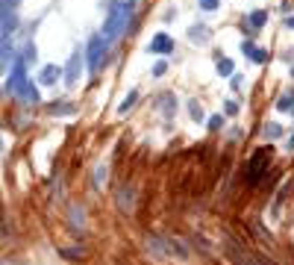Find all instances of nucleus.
Segmentation results:
<instances>
[{"instance_id": "obj_8", "label": "nucleus", "mask_w": 294, "mask_h": 265, "mask_svg": "<svg viewBox=\"0 0 294 265\" xmlns=\"http://www.w3.org/2000/svg\"><path fill=\"white\" fill-rule=\"evenodd\" d=\"M59 74H62L59 65H47V68L41 71V83H44V86H53V83L59 80Z\"/></svg>"}, {"instance_id": "obj_1", "label": "nucleus", "mask_w": 294, "mask_h": 265, "mask_svg": "<svg viewBox=\"0 0 294 265\" xmlns=\"http://www.w3.org/2000/svg\"><path fill=\"white\" fill-rule=\"evenodd\" d=\"M130 15H133V3H121V0H112V3H109V12H106V30H103L106 41L121 38V33L127 30V24H130Z\"/></svg>"}, {"instance_id": "obj_4", "label": "nucleus", "mask_w": 294, "mask_h": 265, "mask_svg": "<svg viewBox=\"0 0 294 265\" xmlns=\"http://www.w3.org/2000/svg\"><path fill=\"white\" fill-rule=\"evenodd\" d=\"M106 41L103 35H94L91 41H88V50H86V62H88V68L91 71H97L100 68V62H103V56H106Z\"/></svg>"}, {"instance_id": "obj_15", "label": "nucleus", "mask_w": 294, "mask_h": 265, "mask_svg": "<svg viewBox=\"0 0 294 265\" xmlns=\"http://www.w3.org/2000/svg\"><path fill=\"white\" fill-rule=\"evenodd\" d=\"M265 21H268V15H265V12H253V15H250V24H253V27H262Z\"/></svg>"}, {"instance_id": "obj_18", "label": "nucleus", "mask_w": 294, "mask_h": 265, "mask_svg": "<svg viewBox=\"0 0 294 265\" xmlns=\"http://www.w3.org/2000/svg\"><path fill=\"white\" fill-rule=\"evenodd\" d=\"M191 38H194V41H206V30H203V27H194V30H191Z\"/></svg>"}, {"instance_id": "obj_22", "label": "nucleus", "mask_w": 294, "mask_h": 265, "mask_svg": "<svg viewBox=\"0 0 294 265\" xmlns=\"http://www.w3.org/2000/svg\"><path fill=\"white\" fill-rule=\"evenodd\" d=\"M165 68H168L165 62H156V65H153V74H156V77H162V74H165Z\"/></svg>"}, {"instance_id": "obj_2", "label": "nucleus", "mask_w": 294, "mask_h": 265, "mask_svg": "<svg viewBox=\"0 0 294 265\" xmlns=\"http://www.w3.org/2000/svg\"><path fill=\"white\" fill-rule=\"evenodd\" d=\"M224 253L229 256V262H232V265H274L271 259H265V256H259V253H253L247 245L236 242L232 236H226Z\"/></svg>"}, {"instance_id": "obj_14", "label": "nucleus", "mask_w": 294, "mask_h": 265, "mask_svg": "<svg viewBox=\"0 0 294 265\" xmlns=\"http://www.w3.org/2000/svg\"><path fill=\"white\" fill-rule=\"evenodd\" d=\"M136 97H139V94H136V91H130V94L124 97V103H121V112H127V109H133V103H136Z\"/></svg>"}, {"instance_id": "obj_9", "label": "nucleus", "mask_w": 294, "mask_h": 265, "mask_svg": "<svg viewBox=\"0 0 294 265\" xmlns=\"http://www.w3.org/2000/svg\"><path fill=\"white\" fill-rule=\"evenodd\" d=\"M242 47H244V53H247V56H250L253 62H265V59H268V53H265V50H259V47H253L250 41H244Z\"/></svg>"}, {"instance_id": "obj_5", "label": "nucleus", "mask_w": 294, "mask_h": 265, "mask_svg": "<svg viewBox=\"0 0 294 265\" xmlns=\"http://www.w3.org/2000/svg\"><path fill=\"white\" fill-rule=\"evenodd\" d=\"M80 62H83V53H74L71 62H68V68H65V83H68V86H74L77 77H80Z\"/></svg>"}, {"instance_id": "obj_23", "label": "nucleus", "mask_w": 294, "mask_h": 265, "mask_svg": "<svg viewBox=\"0 0 294 265\" xmlns=\"http://www.w3.org/2000/svg\"><path fill=\"white\" fill-rule=\"evenodd\" d=\"M285 24H288V27L294 30V18H285Z\"/></svg>"}, {"instance_id": "obj_21", "label": "nucleus", "mask_w": 294, "mask_h": 265, "mask_svg": "<svg viewBox=\"0 0 294 265\" xmlns=\"http://www.w3.org/2000/svg\"><path fill=\"white\" fill-rule=\"evenodd\" d=\"M221 124H224L221 115H212V118H209V130H221Z\"/></svg>"}, {"instance_id": "obj_13", "label": "nucleus", "mask_w": 294, "mask_h": 265, "mask_svg": "<svg viewBox=\"0 0 294 265\" xmlns=\"http://www.w3.org/2000/svg\"><path fill=\"white\" fill-rule=\"evenodd\" d=\"M265 136H268V139H279V136H282V130H279V124H268V130H265Z\"/></svg>"}, {"instance_id": "obj_20", "label": "nucleus", "mask_w": 294, "mask_h": 265, "mask_svg": "<svg viewBox=\"0 0 294 265\" xmlns=\"http://www.w3.org/2000/svg\"><path fill=\"white\" fill-rule=\"evenodd\" d=\"M200 9H206V12H215V9H218V0H200Z\"/></svg>"}, {"instance_id": "obj_24", "label": "nucleus", "mask_w": 294, "mask_h": 265, "mask_svg": "<svg viewBox=\"0 0 294 265\" xmlns=\"http://www.w3.org/2000/svg\"><path fill=\"white\" fill-rule=\"evenodd\" d=\"M288 144H291V150H294V136H291V139H288Z\"/></svg>"}, {"instance_id": "obj_6", "label": "nucleus", "mask_w": 294, "mask_h": 265, "mask_svg": "<svg viewBox=\"0 0 294 265\" xmlns=\"http://www.w3.org/2000/svg\"><path fill=\"white\" fill-rule=\"evenodd\" d=\"M173 50V41L168 35H156L153 41H150V53H159V56H168Z\"/></svg>"}, {"instance_id": "obj_10", "label": "nucleus", "mask_w": 294, "mask_h": 265, "mask_svg": "<svg viewBox=\"0 0 294 265\" xmlns=\"http://www.w3.org/2000/svg\"><path fill=\"white\" fill-rule=\"evenodd\" d=\"M147 247L153 250L156 256H165V253H168V247H165V239H159V236H150V239H147Z\"/></svg>"}, {"instance_id": "obj_11", "label": "nucleus", "mask_w": 294, "mask_h": 265, "mask_svg": "<svg viewBox=\"0 0 294 265\" xmlns=\"http://www.w3.org/2000/svg\"><path fill=\"white\" fill-rule=\"evenodd\" d=\"M9 56H12V47H9V41H6V38H0V71L6 68Z\"/></svg>"}, {"instance_id": "obj_3", "label": "nucleus", "mask_w": 294, "mask_h": 265, "mask_svg": "<svg viewBox=\"0 0 294 265\" xmlns=\"http://www.w3.org/2000/svg\"><path fill=\"white\" fill-rule=\"evenodd\" d=\"M268 159H271V147H259L250 156V162H247V186H259L262 174L268 168Z\"/></svg>"}, {"instance_id": "obj_19", "label": "nucleus", "mask_w": 294, "mask_h": 265, "mask_svg": "<svg viewBox=\"0 0 294 265\" xmlns=\"http://www.w3.org/2000/svg\"><path fill=\"white\" fill-rule=\"evenodd\" d=\"M18 6V0H0V12H12Z\"/></svg>"}, {"instance_id": "obj_7", "label": "nucleus", "mask_w": 294, "mask_h": 265, "mask_svg": "<svg viewBox=\"0 0 294 265\" xmlns=\"http://www.w3.org/2000/svg\"><path fill=\"white\" fill-rule=\"evenodd\" d=\"M118 206H121V212H133L136 209V192L133 189H121L118 192Z\"/></svg>"}, {"instance_id": "obj_17", "label": "nucleus", "mask_w": 294, "mask_h": 265, "mask_svg": "<svg viewBox=\"0 0 294 265\" xmlns=\"http://www.w3.org/2000/svg\"><path fill=\"white\" fill-rule=\"evenodd\" d=\"M189 112H191V118H194V121H203V109H200L197 103H191Z\"/></svg>"}, {"instance_id": "obj_16", "label": "nucleus", "mask_w": 294, "mask_h": 265, "mask_svg": "<svg viewBox=\"0 0 294 265\" xmlns=\"http://www.w3.org/2000/svg\"><path fill=\"white\" fill-rule=\"evenodd\" d=\"M53 115H74V106H50Z\"/></svg>"}, {"instance_id": "obj_12", "label": "nucleus", "mask_w": 294, "mask_h": 265, "mask_svg": "<svg viewBox=\"0 0 294 265\" xmlns=\"http://www.w3.org/2000/svg\"><path fill=\"white\" fill-rule=\"evenodd\" d=\"M218 74L229 77V74H232V62H229V59H221V62H218Z\"/></svg>"}]
</instances>
